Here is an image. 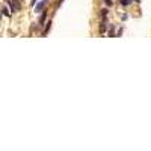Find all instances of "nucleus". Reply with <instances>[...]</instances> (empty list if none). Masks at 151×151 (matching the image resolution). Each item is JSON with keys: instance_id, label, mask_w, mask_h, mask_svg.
I'll use <instances>...</instances> for the list:
<instances>
[{"instance_id": "obj_1", "label": "nucleus", "mask_w": 151, "mask_h": 151, "mask_svg": "<svg viewBox=\"0 0 151 151\" xmlns=\"http://www.w3.org/2000/svg\"><path fill=\"white\" fill-rule=\"evenodd\" d=\"M8 5L11 6V11H12V12H17V11L21 8V5H20L18 0H8Z\"/></svg>"}, {"instance_id": "obj_2", "label": "nucleus", "mask_w": 151, "mask_h": 151, "mask_svg": "<svg viewBox=\"0 0 151 151\" xmlns=\"http://www.w3.org/2000/svg\"><path fill=\"white\" fill-rule=\"evenodd\" d=\"M46 3H47V0H42V2H39V5L35 8V12H41V11L44 9V6H46Z\"/></svg>"}, {"instance_id": "obj_3", "label": "nucleus", "mask_w": 151, "mask_h": 151, "mask_svg": "<svg viewBox=\"0 0 151 151\" xmlns=\"http://www.w3.org/2000/svg\"><path fill=\"white\" fill-rule=\"evenodd\" d=\"M46 18H47V12H44V14L41 15V18H39V26H42V24H44V21H46Z\"/></svg>"}, {"instance_id": "obj_4", "label": "nucleus", "mask_w": 151, "mask_h": 151, "mask_svg": "<svg viewBox=\"0 0 151 151\" xmlns=\"http://www.w3.org/2000/svg\"><path fill=\"white\" fill-rule=\"evenodd\" d=\"M50 27H51V21H48V23H47V27H46V30H44V33H42V36H44V35H47V33H48Z\"/></svg>"}, {"instance_id": "obj_5", "label": "nucleus", "mask_w": 151, "mask_h": 151, "mask_svg": "<svg viewBox=\"0 0 151 151\" xmlns=\"http://www.w3.org/2000/svg\"><path fill=\"white\" fill-rule=\"evenodd\" d=\"M121 5L122 6H128V5H131V0H121Z\"/></svg>"}, {"instance_id": "obj_6", "label": "nucleus", "mask_w": 151, "mask_h": 151, "mask_svg": "<svg viewBox=\"0 0 151 151\" xmlns=\"http://www.w3.org/2000/svg\"><path fill=\"white\" fill-rule=\"evenodd\" d=\"M2 15L9 17V11H8V8H3V9H2Z\"/></svg>"}, {"instance_id": "obj_7", "label": "nucleus", "mask_w": 151, "mask_h": 151, "mask_svg": "<svg viewBox=\"0 0 151 151\" xmlns=\"http://www.w3.org/2000/svg\"><path fill=\"white\" fill-rule=\"evenodd\" d=\"M100 32H101V33H103V32H106V24H104V23L100 26Z\"/></svg>"}, {"instance_id": "obj_8", "label": "nucleus", "mask_w": 151, "mask_h": 151, "mask_svg": "<svg viewBox=\"0 0 151 151\" xmlns=\"http://www.w3.org/2000/svg\"><path fill=\"white\" fill-rule=\"evenodd\" d=\"M107 12H109L107 9H101V15H103V17H106V15H107Z\"/></svg>"}, {"instance_id": "obj_9", "label": "nucleus", "mask_w": 151, "mask_h": 151, "mask_svg": "<svg viewBox=\"0 0 151 151\" xmlns=\"http://www.w3.org/2000/svg\"><path fill=\"white\" fill-rule=\"evenodd\" d=\"M104 2H106V5H107V6H112V3H113L112 0H104Z\"/></svg>"}, {"instance_id": "obj_10", "label": "nucleus", "mask_w": 151, "mask_h": 151, "mask_svg": "<svg viewBox=\"0 0 151 151\" xmlns=\"http://www.w3.org/2000/svg\"><path fill=\"white\" fill-rule=\"evenodd\" d=\"M35 5H36V0H32V2H30V6H35Z\"/></svg>"}, {"instance_id": "obj_11", "label": "nucleus", "mask_w": 151, "mask_h": 151, "mask_svg": "<svg viewBox=\"0 0 151 151\" xmlns=\"http://www.w3.org/2000/svg\"><path fill=\"white\" fill-rule=\"evenodd\" d=\"M0 18H2V14H0Z\"/></svg>"}]
</instances>
